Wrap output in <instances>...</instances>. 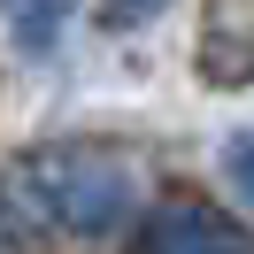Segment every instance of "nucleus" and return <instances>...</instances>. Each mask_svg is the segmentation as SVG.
Wrapping results in <instances>:
<instances>
[{
  "instance_id": "nucleus-1",
  "label": "nucleus",
  "mask_w": 254,
  "mask_h": 254,
  "mask_svg": "<svg viewBox=\"0 0 254 254\" xmlns=\"http://www.w3.org/2000/svg\"><path fill=\"white\" fill-rule=\"evenodd\" d=\"M23 200L47 223H62L69 239H116L124 216L139 208V170L116 146H31L23 154Z\"/></svg>"
},
{
  "instance_id": "nucleus-2",
  "label": "nucleus",
  "mask_w": 254,
  "mask_h": 254,
  "mask_svg": "<svg viewBox=\"0 0 254 254\" xmlns=\"http://www.w3.org/2000/svg\"><path fill=\"white\" fill-rule=\"evenodd\" d=\"M139 254H254V239L239 231L231 216H216V208L177 200V208H162V216L146 223V247Z\"/></svg>"
},
{
  "instance_id": "nucleus-6",
  "label": "nucleus",
  "mask_w": 254,
  "mask_h": 254,
  "mask_svg": "<svg viewBox=\"0 0 254 254\" xmlns=\"http://www.w3.org/2000/svg\"><path fill=\"white\" fill-rule=\"evenodd\" d=\"M162 8H170V0H108L116 23H146V16H162Z\"/></svg>"
},
{
  "instance_id": "nucleus-4",
  "label": "nucleus",
  "mask_w": 254,
  "mask_h": 254,
  "mask_svg": "<svg viewBox=\"0 0 254 254\" xmlns=\"http://www.w3.org/2000/svg\"><path fill=\"white\" fill-rule=\"evenodd\" d=\"M223 185H231L239 200L254 208V131H239V139H223Z\"/></svg>"
},
{
  "instance_id": "nucleus-5",
  "label": "nucleus",
  "mask_w": 254,
  "mask_h": 254,
  "mask_svg": "<svg viewBox=\"0 0 254 254\" xmlns=\"http://www.w3.org/2000/svg\"><path fill=\"white\" fill-rule=\"evenodd\" d=\"M0 254H31V223H23V192L0 185Z\"/></svg>"
},
{
  "instance_id": "nucleus-3",
  "label": "nucleus",
  "mask_w": 254,
  "mask_h": 254,
  "mask_svg": "<svg viewBox=\"0 0 254 254\" xmlns=\"http://www.w3.org/2000/svg\"><path fill=\"white\" fill-rule=\"evenodd\" d=\"M8 23H16V39L31 54H47L54 39L69 31V0H16V8H8Z\"/></svg>"
}]
</instances>
